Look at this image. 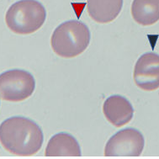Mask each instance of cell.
<instances>
[{
  "mask_svg": "<svg viewBox=\"0 0 159 159\" xmlns=\"http://www.w3.org/2000/svg\"><path fill=\"white\" fill-rule=\"evenodd\" d=\"M44 142L43 131L32 120L13 116L0 125V143L10 153L30 157L40 151Z\"/></svg>",
  "mask_w": 159,
  "mask_h": 159,
  "instance_id": "obj_1",
  "label": "cell"
},
{
  "mask_svg": "<svg viewBox=\"0 0 159 159\" xmlns=\"http://www.w3.org/2000/svg\"><path fill=\"white\" fill-rule=\"evenodd\" d=\"M90 39V30L85 24L78 20H68L56 28L52 35L51 44L57 55L72 58L80 55L87 49Z\"/></svg>",
  "mask_w": 159,
  "mask_h": 159,
  "instance_id": "obj_2",
  "label": "cell"
},
{
  "mask_svg": "<svg viewBox=\"0 0 159 159\" xmlns=\"http://www.w3.org/2000/svg\"><path fill=\"white\" fill-rule=\"evenodd\" d=\"M46 11L36 0H20L12 4L6 13V25L18 35H30L43 25Z\"/></svg>",
  "mask_w": 159,
  "mask_h": 159,
  "instance_id": "obj_3",
  "label": "cell"
},
{
  "mask_svg": "<svg viewBox=\"0 0 159 159\" xmlns=\"http://www.w3.org/2000/svg\"><path fill=\"white\" fill-rule=\"evenodd\" d=\"M35 89L31 73L22 69H11L0 74V98L20 102L32 95Z\"/></svg>",
  "mask_w": 159,
  "mask_h": 159,
  "instance_id": "obj_4",
  "label": "cell"
},
{
  "mask_svg": "<svg viewBox=\"0 0 159 159\" xmlns=\"http://www.w3.org/2000/svg\"><path fill=\"white\" fill-rule=\"evenodd\" d=\"M144 146V137L139 130L125 128L110 137L104 148V156L139 157L142 155Z\"/></svg>",
  "mask_w": 159,
  "mask_h": 159,
  "instance_id": "obj_5",
  "label": "cell"
},
{
  "mask_svg": "<svg viewBox=\"0 0 159 159\" xmlns=\"http://www.w3.org/2000/svg\"><path fill=\"white\" fill-rule=\"evenodd\" d=\"M134 81L145 91L159 89V55L148 52L141 56L134 68Z\"/></svg>",
  "mask_w": 159,
  "mask_h": 159,
  "instance_id": "obj_6",
  "label": "cell"
},
{
  "mask_svg": "<svg viewBox=\"0 0 159 159\" xmlns=\"http://www.w3.org/2000/svg\"><path fill=\"white\" fill-rule=\"evenodd\" d=\"M103 112L108 121L116 127H121L132 120L134 109L128 99L116 94L104 101Z\"/></svg>",
  "mask_w": 159,
  "mask_h": 159,
  "instance_id": "obj_7",
  "label": "cell"
},
{
  "mask_svg": "<svg viewBox=\"0 0 159 159\" xmlns=\"http://www.w3.org/2000/svg\"><path fill=\"white\" fill-rule=\"evenodd\" d=\"M46 157H81V148L74 136L68 133L56 134L50 139Z\"/></svg>",
  "mask_w": 159,
  "mask_h": 159,
  "instance_id": "obj_8",
  "label": "cell"
},
{
  "mask_svg": "<svg viewBox=\"0 0 159 159\" xmlns=\"http://www.w3.org/2000/svg\"><path fill=\"white\" fill-rule=\"evenodd\" d=\"M123 0H88L87 10L95 22H112L120 13Z\"/></svg>",
  "mask_w": 159,
  "mask_h": 159,
  "instance_id": "obj_9",
  "label": "cell"
},
{
  "mask_svg": "<svg viewBox=\"0 0 159 159\" xmlns=\"http://www.w3.org/2000/svg\"><path fill=\"white\" fill-rule=\"evenodd\" d=\"M131 15L134 20L142 25H154L159 20V0H134Z\"/></svg>",
  "mask_w": 159,
  "mask_h": 159,
  "instance_id": "obj_10",
  "label": "cell"
}]
</instances>
